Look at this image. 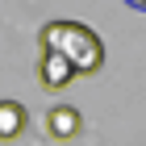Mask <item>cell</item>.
<instances>
[{"label": "cell", "mask_w": 146, "mask_h": 146, "mask_svg": "<svg viewBox=\"0 0 146 146\" xmlns=\"http://www.w3.org/2000/svg\"><path fill=\"white\" fill-rule=\"evenodd\" d=\"M38 67H42V88H50V92H63L71 79H79V71L63 54H54V50H42V63Z\"/></svg>", "instance_id": "7a4b0ae2"}, {"label": "cell", "mask_w": 146, "mask_h": 146, "mask_svg": "<svg viewBox=\"0 0 146 146\" xmlns=\"http://www.w3.org/2000/svg\"><path fill=\"white\" fill-rule=\"evenodd\" d=\"M79 125H84V117H79L71 104H54V109L46 113V134L58 138V142H67V138L79 134Z\"/></svg>", "instance_id": "3957f363"}, {"label": "cell", "mask_w": 146, "mask_h": 146, "mask_svg": "<svg viewBox=\"0 0 146 146\" xmlns=\"http://www.w3.org/2000/svg\"><path fill=\"white\" fill-rule=\"evenodd\" d=\"M38 38H42V50L63 54L79 75H96L104 67V42L84 21H50V25H42Z\"/></svg>", "instance_id": "6da1fadb"}, {"label": "cell", "mask_w": 146, "mask_h": 146, "mask_svg": "<svg viewBox=\"0 0 146 146\" xmlns=\"http://www.w3.org/2000/svg\"><path fill=\"white\" fill-rule=\"evenodd\" d=\"M129 9H138V13H146V0H125Z\"/></svg>", "instance_id": "5b68a950"}, {"label": "cell", "mask_w": 146, "mask_h": 146, "mask_svg": "<svg viewBox=\"0 0 146 146\" xmlns=\"http://www.w3.org/2000/svg\"><path fill=\"white\" fill-rule=\"evenodd\" d=\"M25 109L17 100H0V142H13V138L25 134Z\"/></svg>", "instance_id": "277c9868"}]
</instances>
